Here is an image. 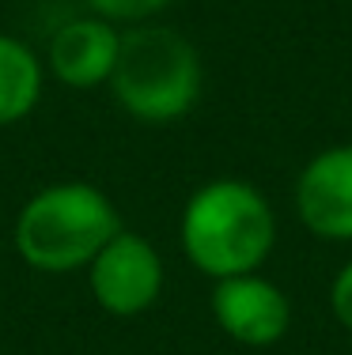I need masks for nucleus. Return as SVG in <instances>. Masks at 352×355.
Returning a JSON list of instances; mask_svg holds the SVG:
<instances>
[{
    "label": "nucleus",
    "mask_w": 352,
    "mask_h": 355,
    "mask_svg": "<svg viewBox=\"0 0 352 355\" xmlns=\"http://www.w3.org/2000/svg\"><path fill=\"white\" fill-rule=\"evenodd\" d=\"M117 49H121V31L110 19L99 15H80L69 19L65 27L53 31L46 49V69L57 83L72 91H91L110 83V72L117 64Z\"/></svg>",
    "instance_id": "0eeeda50"
},
{
    "label": "nucleus",
    "mask_w": 352,
    "mask_h": 355,
    "mask_svg": "<svg viewBox=\"0 0 352 355\" xmlns=\"http://www.w3.org/2000/svg\"><path fill=\"white\" fill-rule=\"evenodd\" d=\"M182 253L212 280L258 272L276 242V216L258 185L242 178H212L182 208Z\"/></svg>",
    "instance_id": "f257e3e1"
},
{
    "label": "nucleus",
    "mask_w": 352,
    "mask_h": 355,
    "mask_svg": "<svg viewBox=\"0 0 352 355\" xmlns=\"http://www.w3.org/2000/svg\"><path fill=\"white\" fill-rule=\"evenodd\" d=\"M330 310H333V318L341 321V329L352 333V261L333 276V284H330Z\"/></svg>",
    "instance_id": "9d476101"
},
{
    "label": "nucleus",
    "mask_w": 352,
    "mask_h": 355,
    "mask_svg": "<svg viewBox=\"0 0 352 355\" xmlns=\"http://www.w3.org/2000/svg\"><path fill=\"white\" fill-rule=\"evenodd\" d=\"M163 257L144 234L117 231L99 257L87 265V284L95 302L114 318H137L152 310L163 295Z\"/></svg>",
    "instance_id": "20e7f679"
},
{
    "label": "nucleus",
    "mask_w": 352,
    "mask_h": 355,
    "mask_svg": "<svg viewBox=\"0 0 352 355\" xmlns=\"http://www.w3.org/2000/svg\"><path fill=\"white\" fill-rule=\"evenodd\" d=\"M296 216L315 239L352 242V144L322 148L296 178Z\"/></svg>",
    "instance_id": "423d86ee"
},
{
    "label": "nucleus",
    "mask_w": 352,
    "mask_h": 355,
    "mask_svg": "<svg viewBox=\"0 0 352 355\" xmlns=\"http://www.w3.org/2000/svg\"><path fill=\"white\" fill-rule=\"evenodd\" d=\"M121 231L114 200L91 182H53L15 216V250L35 272H80Z\"/></svg>",
    "instance_id": "f03ea898"
},
{
    "label": "nucleus",
    "mask_w": 352,
    "mask_h": 355,
    "mask_svg": "<svg viewBox=\"0 0 352 355\" xmlns=\"http://www.w3.org/2000/svg\"><path fill=\"white\" fill-rule=\"evenodd\" d=\"M42 83H46L42 57H35L27 42L0 35V129L35 114L42 103Z\"/></svg>",
    "instance_id": "6e6552de"
},
{
    "label": "nucleus",
    "mask_w": 352,
    "mask_h": 355,
    "mask_svg": "<svg viewBox=\"0 0 352 355\" xmlns=\"http://www.w3.org/2000/svg\"><path fill=\"white\" fill-rule=\"evenodd\" d=\"M91 15L99 19H110V23H148L152 15H159L171 0H83Z\"/></svg>",
    "instance_id": "1a4fd4ad"
},
{
    "label": "nucleus",
    "mask_w": 352,
    "mask_h": 355,
    "mask_svg": "<svg viewBox=\"0 0 352 355\" xmlns=\"http://www.w3.org/2000/svg\"><path fill=\"white\" fill-rule=\"evenodd\" d=\"M201 57L186 35L171 27L121 31V49L110 72V95L129 117L144 125H171L186 117L201 98Z\"/></svg>",
    "instance_id": "7ed1b4c3"
},
{
    "label": "nucleus",
    "mask_w": 352,
    "mask_h": 355,
    "mask_svg": "<svg viewBox=\"0 0 352 355\" xmlns=\"http://www.w3.org/2000/svg\"><path fill=\"white\" fill-rule=\"evenodd\" d=\"M212 318L242 348H269V344L284 340V333L292 329V302L273 280L258 272H242L216 280Z\"/></svg>",
    "instance_id": "39448f33"
}]
</instances>
